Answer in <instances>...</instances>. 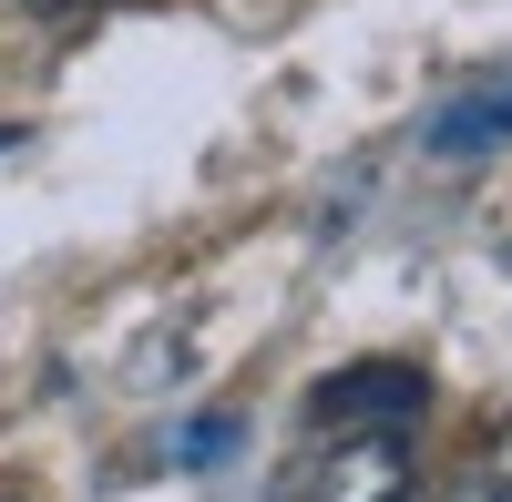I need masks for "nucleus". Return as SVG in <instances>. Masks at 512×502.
Instances as JSON below:
<instances>
[{
	"label": "nucleus",
	"instance_id": "nucleus-1",
	"mask_svg": "<svg viewBox=\"0 0 512 502\" xmlns=\"http://www.w3.org/2000/svg\"><path fill=\"white\" fill-rule=\"evenodd\" d=\"M297 502H420L410 431H318L297 462Z\"/></svg>",
	"mask_w": 512,
	"mask_h": 502
},
{
	"label": "nucleus",
	"instance_id": "nucleus-2",
	"mask_svg": "<svg viewBox=\"0 0 512 502\" xmlns=\"http://www.w3.org/2000/svg\"><path fill=\"white\" fill-rule=\"evenodd\" d=\"M420 410H431V380L410 359H359V369L318 380L308 431H420Z\"/></svg>",
	"mask_w": 512,
	"mask_h": 502
},
{
	"label": "nucleus",
	"instance_id": "nucleus-3",
	"mask_svg": "<svg viewBox=\"0 0 512 502\" xmlns=\"http://www.w3.org/2000/svg\"><path fill=\"white\" fill-rule=\"evenodd\" d=\"M492 134H512V82H502V93H472V103H451L441 123H431V144L461 164V154H482Z\"/></svg>",
	"mask_w": 512,
	"mask_h": 502
},
{
	"label": "nucleus",
	"instance_id": "nucleus-4",
	"mask_svg": "<svg viewBox=\"0 0 512 502\" xmlns=\"http://www.w3.org/2000/svg\"><path fill=\"white\" fill-rule=\"evenodd\" d=\"M451 502H512V421L472 451V462L451 472Z\"/></svg>",
	"mask_w": 512,
	"mask_h": 502
},
{
	"label": "nucleus",
	"instance_id": "nucleus-5",
	"mask_svg": "<svg viewBox=\"0 0 512 502\" xmlns=\"http://www.w3.org/2000/svg\"><path fill=\"white\" fill-rule=\"evenodd\" d=\"M21 11H31V21H82L93 0H21Z\"/></svg>",
	"mask_w": 512,
	"mask_h": 502
},
{
	"label": "nucleus",
	"instance_id": "nucleus-6",
	"mask_svg": "<svg viewBox=\"0 0 512 502\" xmlns=\"http://www.w3.org/2000/svg\"><path fill=\"white\" fill-rule=\"evenodd\" d=\"M0 502H11V492H0Z\"/></svg>",
	"mask_w": 512,
	"mask_h": 502
}]
</instances>
